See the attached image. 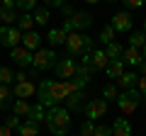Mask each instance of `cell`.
I'll return each instance as SVG.
<instances>
[{
	"label": "cell",
	"instance_id": "obj_44",
	"mask_svg": "<svg viewBox=\"0 0 146 136\" xmlns=\"http://www.w3.org/2000/svg\"><path fill=\"white\" fill-rule=\"evenodd\" d=\"M85 3H88V5H95V3H100V0H85Z\"/></svg>",
	"mask_w": 146,
	"mask_h": 136
},
{
	"label": "cell",
	"instance_id": "obj_32",
	"mask_svg": "<svg viewBox=\"0 0 146 136\" xmlns=\"http://www.w3.org/2000/svg\"><path fill=\"white\" fill-rule=\"evenodd\" d=\"M15 5H17V10L29 12V10H34V7H36V0H15Z\"/></svg>",
	"mask_w": 146,
	"mask_h": 136
},
{
	"label": "cell",
	"instance_id": "obj_24",
	"mask_svg": "<svg viewBox=\"0 0 146 136\" xmlns=\"http://www.w3.org/2000/svg\"><path fill=\"white\" fill-rule=\"evenodd\" d=\"M29 110H32V105L27 102V100H15V102H12V112H15L17 117H27Z\"/></svg>",
	"mask_w": 146,
	"mask_h": 136
},
{
	"label": "cell",
	"instance_id": "obj_33",
	"mask_svg": "<svg viewBox=\"0 0 146 136\" xmlns=\"http://www.w3.org/2000/svg\"><path fill=\"white\" fill-rule=\"evenodd\" d=\"M12 80H15V73H12L10 68H0V83H3V85H10Z\"/></svg>",
	"mask_w": 146,
	"mask_h": 136
},
{
	"label": "cell",
	"instance_id": "obj_40",
	"mask_svg": "<svg viewBox=\"0 0 146 136\" xmlns=\"http://www.w3.org/2000/svg\"><path fill=\"white\" fill-rule=\"evenodd\" d=\"M22 80H29V75L22 73V71H20V73H15V83H22Z\"/></svg>",
	"mask_w": 146,
	"mask_h": 136
},
{
	"label": "cell",
	"instance_id": "obj_36",
	"mask_svg": "<svg viewBox=\"0 0 146 136\" xmlns=\"http://www.w3.org/2000/svg\"><path fill=\"white\" fill-rule=\"evenodd\" d=\"M93 136H112V126H95Z\"/></svg>",
	"mask_w": 146,
	"mask_h": 136
},
{
	"label": "cell",
	"instance_id": "obj_30",
	"mask_svg": "<svg viewBox=\"0 0 146 136\" xmlns=\"http://www.w3.org/2000/svg\"><path fill=\"white\" fill-rule=\"evenodd\" d=\"M32 17H34L36 24H46V22H49V10H46V7H34V15H32Z\"/></svg>",
	"mask_w": 146,
	"mask_h": 136
},
{
	"label": "cell",
	"instance_id": "obj_28",
	"mask_svg": "<svg viewBox=\"0 0 146 136\" xmlns=\"http://www.w3.org/2000/svg\"><path fill=\"white\" fill-rule=\"evenodd\" d=\"M98 39H100V42L105 44V46H107V44H112V39H115V29H112V24H105Z\"/></svg>",
	"mask_w": 146,
	"mask_h": 136
},
{
	"label": "cell",
	"instance_id": "obj_13",
	"mask_svg": "<svg viewBox=\"0 0 146 136\" xmlns=\"http://www.w3.org/2000/svg\"><path fill=\"white\" fill-rule=\"evenodd\" d=\"M112 29L115 32H131V15L129 12H117L112 17Z\"/></svg>",
	"mask_w": 146,
	"mask_h": 136
},
{
	"label": "cell",
	"instance_id": "obj_37",
	"mask_svg": "<svg viewBox=\"0 0 146 136\" xmlns=\"http://www.w3.org/2000/svg\"><path fill=\"white\" fill-rule=\"evenodd\" d=\"M122 3H124L129 10H139V7L144 5V0H122Z\"/></svg>",
	"mask_w": 146,
	"mask_h": 136
},
{
	"label": "cell",
	"instance_id": "obj_43",
	"mask_svg": "<svg viewBox=\"0 0 146 136\" xmlns=\"http://www.w3.org/2000/svg\"><path fill=\"white\" fill-rule=\"evenodd\" d=\"M139 71H141V73H139V75H146V58H144V61H141V63H139Z\"/></svg>",
	"mask_w": 146,
	"mask_h": 136
},
{
	"label": "cell",
	"instance_id": "obj_22",
	"mask_svg": "<svg viewBox=\"0 0 146 136\" xmlns=\"http://www.w3.org/2000/svg\"><path fill=\"white\" fill-rule=\"evenodd\" d=\"M17 134H20V136H39V124L27 119V121H22V124H20Z\"/></svg>",
	"mask_w": 146,
	"mask_h": 136
},
{
	"label": "cell",
	"instance_id": "obj_3",
	"mask_svg": "<svg viewBox=\"0 0 146 136\" xmlns=\"http://www.w3.org/2000/svg\"><path fill=\"white\" fill-rule=\"evenodd\" d=\"M66 49H68L71 56H83V53H90V49H93V39H90L88 34H80V32H68Z\"/></svg>",
	"mask_w": 146,
	"mask_h": 136
},
{
	"label": "cell",
	"instance_id": "obj_47",
	"mask_svg": "<svg viewBox=\"0 0 146 136\" xmlns=\"http://www.w3.org/2000/svg\"><path fill=\"white\" fill-rule=\"evenodd\" d=\"M110 3H117V0H110Z\"/></svg>",
	"mask_w": 146,
	"mask_h": 136
},
{
	"label": "cell",
	"instance_id": "obj_50",
	"mask_svg": "<svg viewBox=\"0 0 146 136\" xmlns=\"http://www.w3.org/2000/svg\"><path fill=\"white\" fill-rule=\"evenodd\" d=\"M78 136H80V134H78Z\"/></svg>",
	"mask_w": 146,
	"mask_h": 136
},
{
	"label": "cell",
	"instance_id": "obj_18",
	"mask_svg": "<svg viewBox=\"0 0 146 136\" xmlns=\"http://www.w3.org/2000/svg\"><path fill=\"white\" fill-rule=\"evenodd\" d=\"M66 37L68 32L63 29V27H54V29H49V42H51V46H61V44H66Z\"/></svg>",
	"mask_w": 146,
	"mask_h": 136
},
{
	"label": "cell",
	"instance_id": "obj_35",
	"mask_svg": "<svg viewBox=\"0 0 146 136\" xmlns=\"http://www.w3.org/2000/svg\"><path fill=\"white\" fill-rule=\"evenodd\" d=\"M20 124H22V117H17V114H12V117H7V119H5L7 129H20Z\"/></svg>",
	"mask_w": 146,
	"mask_h": 136
},
{
	"label": "cell",
	"instance_id": "obj_21",
	"mask_svg": "<svg viewBox=\"0 0 146 136\" xmlns=\"http://www.w3.org/2000/svg\"><path fill=\"white\" fill-rule=\"evenodd\" d=\"M27 119H29V121H36V124H39V121H44V119H46V107L39 105V102H36V105H32Z\"/></svg>",
	"mask_w": 146,
	"mask_h": 136
},
{
	"label": "cell",
	"instance_id": "obj_5",
	"mask_svg": "<svg viewBox=\"0 0 146 136\" xmlns=\"http://www.w3.org/2000/svg\"><path fill=\"white\" fill-rule=\"evenodd\" d=\"M56 66V53L54 49H39L34 51V61H32V68H34L36 73L39 71H49V68Z\"/></svg>",
	"mask_w": 146,
	"mask_h": 136
},
{
	"label": "cell",
	"instance_id": "obj_31",
	"mask_svg": "<svg viewBox=\"0 0 146 136\" xmlns=\"http://www.w3.org/2000/svg\"><path fill=\"white\" fill-rule=\"evenodd\" d=\"M117 97H119V90H117V85L110 83V85H105V88H102V100H107V102H110V100H117Z\"/></svg>",
	"mask_w": 146,
	"mask_h": 136
},
{
	"label": "cell",
	"instance_id": "obj_20",
	"mask_svg": "<svg viewBox=\"0 0 146 136\" xmlns=\"http://www.w3.org/2000/svg\"><path fill=\"white\" fill-rule=\"evenodd\" d=\"M83 90H78V92H73V95H68L66 97V110L68 112H78L80 107H83Z\"/></svg>",
	"mask_w": 146,
	"mask_h": 136
},
{
	"label": "cell",
	"instance_id": "obj_29",
	"mask_svg": "<svg viewBox=\"0 0 146 136\" xmlns=\"http://www.w3.org/2000/svg\"><path fill=\"white\" fill-rule=\"evenodd\" d=\"M129 46H136V49H144V46H146V34H144V32H131Z\"/></svg>",
	"mask_w": 146,
	"mask_h": 136
},
{
	"label": "cell",
	"instance_id": "obj_45",
	"mask_svg": "<svg viewBox=\"0 0 146 136\" xmlns=\"http://www.w3.org/2000/svg\"><path fill=\"white\" fill-rule=\"evenodd\" d=\"M141 53H144V58H146V46H144V49H141Z\"/></svg>",
	"mask_w": 146,
	"mask_h": 136
},
{
	"label": "cell",
	"instance_id": "obj_1",
	"mask_svg": "<svg viewBox=\"0 0 146 136\" xmlns=\"http://www.w3.org/2000/svg\"><path fill=\"white\" fill-rule=\"evenodd\" d=\"M78 92L76 85L71 80H42L36 85V97H39V105L49 107H56L58 102H66L68 95Z\"/></svg>",
	"mask_w": 146,
	"mask_h": 136
},
{
	"label": "cell",
	"instance_id": "obj_34",
	"mask_svg": "<svg viewBox=\"0 0 146 136\" xmlns=\"http://www.w3.org/2000/svg\"><path fill=\"white\" fill-rule=\"evenodd\" d=\"M93 134H95V124L90 119H85L83 126H80V136H93Z\"/></svg>",
	"mask_w": 146,
	"mask_h": 136
},
{
	"label": "cell",
	"instance_id": "obj_10",
	"mask_svg": "<svg viewBox=\"0 0 146 136\" xmlns=\"http://www.w3.org/2000/svg\"><path fill=\"white\" fill-rule=\"evenodd\" d=\"M68 22H71L73 32H83V29H88L93 24V15H88V12H73L68 17Z\"/></svg>",
	"mask_w": 146,
	"mask_h": 136
},
{
	"label": "cell",
	"instance_id": "obj_4",
	"mask_svg": "<svg viewBox=\"0 0 146 136\" xmlns=\"http://www.w3.org/2000/svg\"><path fill=\"white\" fill-rule=\"evenodd\" d=\"M141 100H144V95H141L136 88H131V90H124V92H119V97H117L115 102H117V107L122 110V114H134Z\"/></svg>",
	"mask_w": 146,
	"mask_h": 136
},
{
	"label": "cell",
	"instance_id": "obj_15",
	"mask_svg": "<svg viewBox=\"0 0 146 136\" xmlns=\"http://www.w3.org/2000/svg\"><path fill=\"white\" fill-rule=\"evenodd\" d=\"M39 44H42V37H39L34 29L22 34V46H25L27 51H39Z\"/></svg>",
	"mask_w": 146,
	"mask_h": 136
},
{
	"label": "cell",
	"instance_id": "obj_8",
	"mask_svg": "<svg viewBox=\"0 0 146 136\" xmlns=\"http://www.w3.org/2000/svg\"><path fill=\"white\" fill-rule=\"evenodd\" d=\"M105 112H107V100H102V97H95V100H90L88 105H85V117H88L90 121L105 117Z\"/></svg>",
	"mask_w": 146,
	"mask_h": 136
},
{
	"label": "cell",
	"instance_id": "obj_11",
	"mask_svg": "<svg viewBox=\"0 0 146 136\" xmlns=\"http://www.w3.org/2000/svg\"><path fill=\"white\" fill-rule=\"evenodd\" d=\"M107 63H110V58H107V53H105L102 49L90 51V61H88L90 71H105V68H107Z\"/></svg>",
	"mask_w": 146,
	"mask_h": 136
},
{
	"label": "cell",
	"instance_id": "obj_27",
	"mask_svg": "<svg viewBox=\"0 0 146 136\" xmlns=\"http://www.w3.org/2000/svg\"><path fill=\"white\" fill-rule=\"evenodd\" d=\"M10 97H12L10 85H3V83H0V110H5V107L10 105Z\"/></svg>",
	"mask_w": 146,
	"mask_h": 136
},
{
	"label": "cell",
	"instance_id": "obj_16",
	"mask_svg": "<svg viewBox=\"0 0 146 136\" xmlns=\"http://www.w3.org/2000/svg\"><path fill=\"white\" fill-rule=\"evenodd\" d=\"M136 83H139V73H134V71H124V73L117 78V85H119V88H124V90L136 88Z\"/></svg>",
	"mask_w": 146,
	"mask_h": 136
},
{
	"label": "cell",
	"instance_id": "obj_26",
	"mask_svg": "<svg viewBox=\"0 0 146 136\" xmlns=\"http://www.w3.org/2000/svg\"><path fill=\"white\" fill-rule=\"evenodd\" d=\"M122 51H124V49H122L117 42H112V44H107V46H105V53H107L110 61H115V58H122Z\"/></svg>",
	"mask_w": 146,
	"mask_h": 136
},
{
	"label": "cell",
	"instance_id": "obj_49",
	"mask_svg": "<svg viewBox=\"0 0 146 136\" xmlns=\"http://www.w3.org/2000/svg\"><path fill=\"white\" fill-rule=\"evenodd\" d=\"M144 3H146V0H144Z\"/></svg>",
	"mask_w": 146,
	"mask_h": 136
},
{
	"label": "cell",
	"instance_id": "obj_6",
	"mask_svg": "<svg viewBox=\"0 0 146 136\" xmlns=\"http://www.w3.org/2000/svg\"><path fill=\"white\" fill-rule=\"evenodd\" d=\"M54 71H56V78L58 80H73V75H76V71H78V63L73 61L71 56H63V58L56 61Z\"/></svg>",
	"mask_w": 146,
	"mask_h": 136
},
{
	"label": "cell",
	"instance_id": "obj_2",
	"mask_svg": "<svg viewBox=\"0 0 146 136\" xmlns=\"http://www.w3.org/2000/svg\"><path fill=\"white\" fill-rule=\"evenodd\" d=\"M46 126L54 136H66L68 129H71V112L66 107H49L46 110Z\"/></svg>",
	"mask_w": 146,
	"mask_h": 136
},
{
	"label": "cell",
	"instance_id": "obj_17",
	"mask_svg": "<svg viewBox=\"0 0 146 136\" xmlns=\"http://www.w3.org/2000/svg\"><path fill=\"white\" fill-rule=\"evenodd\" d=\"M112 136H131V124L124 117H117L112 121Z\"/></svg>",
	"mask_w": 146,
	"mask_h": 136
},
{
	"label": "cell",
	"instance_id": "obj_42",
	"mask_svg": "<svg viewBox=\"0 0 146 136\" xmlns=\"http://www.w3.org/2000/svg\"><path fill=\"white\" fill-rule=\"evenodd\" d=\"M0 136H12V129H7L5 124H0Z\"/></svg>",
	"mask_w": 146,
	"mask_h": 136
},
{
	"label": "cell",
	"instance_id": "obj_38",
	"mask_svg": "<svg viewBox=\"0 0 146 136\" xmlns=\"http://www.w3.org/2000/svg\"><path fill=\"white\" fill-rule=\"evenodd\" d=\"M136 90L146 97V75H139V83H136Z\"/></svg>",
	"mask_w": 146,
	"mask_h": 136
},
{
	"label": "cell",
	"instance_id": "obj_19",
	"mask_svg": "<svg viewBox=\"0 0 146 136\" xmlns=\"http://www.w3.org/2000/svg\"><path fill=\"white\" fill-rule=\"evenodd\" d=\"M105 73H107V78H119L122 73H124V61L122 58H115V61H110L107 68H105Z\"/></svg>",
	"mask_w": 146,
	"mask_h": 136
},
{
	"label": "cell",
	"instance_id": "obj_41",
	"mask_svg": "<svg viewBox=\"0 0 146 136\" xmlns=\"http://www.w3.org/2000/svg\"><path fill=\"white\" fill-rule=\"evenodd\" d=\"M0 3H3V7H10V10H17L15 0H0Z\"/></svg>",
	"mask_w": 146,
	"mask_h": 136
},
{
	"label": "cell",
	"instance_id": "obj_14",
	"mask_svg": "<svg viewBox=\"0 0 146 136\" xmlns=\"http://www.w3.org/2000/svg\"><path fill=\"white\" fill-rule=\"evenodd\" d=\"M34 95H36L34 83H29V80L15 83V97H17V100H27V97H34Z\"/></svg>",
	"mask_w": 146,
	"mask_h": 136
},
{
	"label": "cell",
	"instance_id": "obj_25",
	"mask_svg": "<svg viewBox=\"0 0 146 136\" xmlns=\"http://www.w3.org/2000/svg\"><path fill=\"white\" fill-rule=\"evenodd\" d=\"M17 29H20V32H32V29H34V17H32L29 12H25V15L17 20Z\"/></svg>",
	"mask_w": 146,
	"mask_h": 136
},
{
	"label": "cell",
	"instance_id": "obj_12",
	"mask_svg": "<svg viewBox=\"0 0 146 136\" xmlns=\"http://www.w3.org/2000/svg\"><path fill=\"white\" fill-rule=\"evenodd\" d=\"M122 61H124V66H139V63L144 61V53L136 46H127L124 51H122Z\"/></svg>",
	"mask_w": 146,
	"mask_h": 136
},
{
	"label": "cell",
	"instance_id": "obj_39",
	"mask_svg": "<svg viewBox=\"0 0 146 136\" xmlns=\"http://www.w3.org/2000/svg\"><path fill=\"white\" fill-rule=\"evenodd\" d=\"M49 7H63V0H44Z\"/></svg>",
	"mask_w": 146,
	"mask_h": 136
},
{
	"label": "cell",
	"instance_id": "obj_7",
	"mask_svg": "<svg viewBox=\"0 0 146 136\" xmlns=\"http://www.w3.org/2000/svg\"><path fill=\"white\" fill-rule=\"evenodd\" d=\"M0 44L7 49H15L22 44V32L17 27H0Z\"/></svg>",
	"mask_w": 146,
	"mask_h": 136
},
{
	"label": "cell",
	"instance_id": "obj_9",
	"mask_svg": "<svg viewBox=\"0 0 146 136\" xmlns=\"http://www.w3.org/2000/svg\"><path fill=\"white\" fill-rule=\"evenodd\" d=\"M10 58L17 63V66H32V61H34V53L32 51H27L25 46H15V49H10Z\"/></svg>",
	"mask_w": 146,
	"mask_h": 136
},
{
	"label": "cell",
	"instance_id": "obj_46",
	"mask_svg": "<svg viewBox=\"0 0 146 136\" xmlns=\"http://www.w3.org/2000/svg\"><path fill=\"white\" fill-rule=\"evenodd\" d=\"M144 34H146V20H144Z\"/></svg>",
	"mask_w": 146,
	"mask_h": 136
},
{
	"label": "cell",
	"instance_id": "obj_48",
	"mask_svg": "<svg viewBox=\"0 0 146 136\" xmlns=\"http://www.w3.org/2000/svg\"><path fill=\"white\" fill-rule=\"evenodd\" d=\"M144 105H146V97H144Z\"/></svg>",
	"mask_w": 146,
	"mask_h": 136
},
{
	"label": "cell",
	"instance_id": "obj_23",
	"mask_svg": "<svg viewBox=\"0 0 146 136\" xmlns=\"http://www.w3.org/2000/svg\"><path fill=\"white\" fill-rule=\"evenodd\" d=\"M17 20H20V17H17L15 10H10V7H0V22H5V27H15Z\"/></svg>",
	"mask_w": 146,
	"mask_h": 136
}]
</instances>
